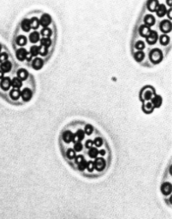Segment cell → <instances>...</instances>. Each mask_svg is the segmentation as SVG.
<instances>
[{
	"instance_id": "1",
	"label": "cell",
	"mask_w": 172,
	"mask_h": 219,
	"mask_svg": "<svg viewBox=\"0 0 172 219\" xmlns=\"http://www.w3.org/2000/svg\"><path fill=\"white\" fill-rule=\"evenodd\" d=\"M150 59L151 60V62L157 64L160 62V60L162 59V53L160 49H154L151 51L150 53Z\"/></svg>"
},
{
	"instance_id": "2",
	"label": "cell",
	"mask_w": 172,
	"mask_h": 219,
	"mask_svg": "<svg viewBox=\"0 0 172 219\" xmlns=\"http://www.w3.org/2000/svg\"><path fill=\"white\" fill-rule=\"evenodd\" d=\"M160 28L162 33H169L171 31V22L168 21V20H164V21L160 22Z\"/></svg>"
},
{
	"instance_id": "3",
	"label": "cell",
	"mask_w": 172,
	"mask_h": 219,
	"mask_svg": "<svg viewBox=\"0 0 172 219\" xmlns=\"http://www.w3.org/2000/svg\"><path fill=\"white\" fill-rule=\"evenodd\" d=\"M50 22H51V17H50V15H47V13L43 15L40 20V24L42 25L44 28H47V26L49 25Z\"/></svg>"
},
{
	"instance_id": "4",
	"label": "cell",
	"mask_w": 172,
	"mask_h": 219,
	"mask_svg": "<svg viewBox=\"0 0 172 219\" xmlns=\"http://www.w3.org/2000/svg\"><path fill=\"white\" fill-rule=\"evenodd\" d=\"M94 166L95 169H97L98 171H102L106 166V162L103 158H96V160L94 161Z\"/></svg>"
},
{
	"instance_id": "5",
	"label": "cell",
	"mask_w": 172,
	"mask_h": 219,
	"mask_svg": "<svg viewBox=\"0 0 172 219\" xmlns=\"http://www.w3.org/2000/svg\"><path fill=\"white\" fill-rule=\"evenodd\" d=\"M31 96H32V93L29 88H25L22 90V92L21 93V97L22 98L24 102H28L31 99Z\"/></svg>"
},
{
	"instance_id": "6",
	"label": "cell",
	"mask_w": 172,
	"mask_h": 219,
	"mask_svg": "<svg viewBox=\"0 0 172 219\" xmlns=\"http://www.w3.org/2000/svg\"><path fill=\"white\" fill-rule=\"evenodd\" d=\"M146 40L149 44H154L158 40V33H156V31H151L150 34L146 37Z\"/></svg>"
},
{
	"instance_id": "7",
	"label": "cell",
	"mask_w": 172,
	"mask_h": 219,
	"mask_svg": "<svg viewBox=\"0 0 172 219\" xmlns=\"http://www.w3.org/2000/svg\"><path fill=\"white\" fill-rule=\"evenodd\" d=\"M0 85H1V88L4 91L9 90L11 86V80L9 77H4L3 79L1 80V83H0Z\"/></svg>"
},
{
	"instance_id": "8",
	"label": "cell",
	"mask_w": 172,
	"mask_h": 219,
	"mask_svg": "<svg viewBox=\"0 0 172 219\" xmlns=\"http://www.w3.org/2000/svg\"><path fill=\"white\" fill-rule=\"evenodd\" d=\"M12 68V64L9 61H4V62L1 63V66H0V71L3 73H7L11 70Z\"/></svg>"
},
{
	"instance_id": "9",
	"label": "cell",
	"mask_w": 172,
	"mask_h": 219,
	"mask_svg": "<svg viewBox=\"0 0 172 219\" xmlns=\"http://www.w3.org/2000/svg\"><path fill=\"white\" fill-rule=\"evenodd\" d=\"M27 51L25 49H23V48H21V49H17L16 51V58L19 59V60H24V59L26 58V56H27Z\"/></svg>"
},
{
	"instance_id": "10",
	"label": "cell",
	"mask_w": 172,
	"mask_h": 219,
	"mask_svg": "<svg viewBox=\"0 0 172 219\" xmlns=\"http://www.w3.org/2000/svg\"><path fill=\"white\" fill-rule=\"evenodd\" d=\"M73 136H74V134L72 133L71 131L66 130L63 133L62 138H63V140H64L65 143H70V142H72V140H73Z\"/></svg>"
},
{
	"instance_id": "11",
	"label": "cell",
	"mask_w": 172,
	"mask_h": 219,
	"mask_svg": "<svg viewBox=\"0 0 172 219\" xmlns=\"http://www.w3.org/2000/svg\"><path fill=\"white\" fill-rule=\"evenodd\" d=\"M9 95H10L11 99L13 100V101H16L21 97V92H20L19 89H13V90L10 91Z\"/></svg>"
},
{
	"instance_id": "12",
	"label": "cell",
	"mask_w": 172,
	"mask_h": 219,
	"mask_svg": "<svg viewBox=\"0 0 172 219\" xmlns=\"http://www.w3.org/2000/svg\"><path fill=\"white\" fill-rule=\"evenodd\" d=\"M139 33L142 37H147L151 33L150 27H148L147 25H142L139 29Z\"/></svg>"
},
{
	"instance_id": "13",
	"label": "cell",
	"mask_w": 172,
	"mask_h": 219,
	"mask_svg": "<svg viewBox=\"0 0 172 219\" xmlns=\"http://www.w3.org/2000/svg\"><path fill=\"white\" fill-rule=\"evenodd\" d=\"M161 191L164 195H169L171 192V184L169 182H165L161 186Z\"/></svg>"
},
{
	"instance_id": "14",
	"label": "cell",
	"mask_w": 172,
	"mask_h": 219,
	"mask_svg": "<svg viewBox=\"0 0 172 219\" xmlns=\"http://www.w3.org/2000/svg\"><path fill=\"white\" fill-rule=\"evenodd\" d=\"M42 66H43V60L41 58H37L32 61V67L36 70L40 69L42 67Z\"/></svg>"
},
{
	"instance_id": "15",
	"label": "cell",
	"mask_w": 172,
	"mask_h": 219,
	"mask_svg": "<svg viewBox=\"0 0 172 219\" xmlns=\"http://www.w3.org/2000/svg\"><path fill=\"white\" fill-rule=\"evenodd\" d=\"M144 22H145V24L148 27L152 26L153 24H155V19L151 15H147L146 16L144 17Z\"/></svg>"
},
{
	"instance_id": "16",
	"label": "cell",
	"mask_w": 172,
	"mask_h": 219,
	"mask_svg": "<svg viewBox=\"0 0 172 219\" xmlns=\"http://www.w3.org/2000/svg\"><path fill=\"white\" fill-rule=\"evenodd\" d=\"M158 6H159V2L156 1V0H152V1H149L148 4H147V6H148V9L151 12H154L157 9Z\"/></svg>"
},
{
	"instance_id": "17",
	"label": "cell",
	"mask_w": 172,
	"mask_h": 219,
	"mask_svg": "<svg viewBox=\"0 0 172 219\" xmlns=\"http://www.w3.org/2000/svg\"><path fill=\"white\" fill-rule=\"evenodd\" d=\"M22 80L18 78V77H15V78H13V80L11 81V85L13 86V89H19L22 86Z\"/></svg>"
},
{
	"instance_id": "18",
	"label": "cell",
	"mask_w": 172,
	"mask_h": 219,
	"mask_svg": "<svg viewBox=\"0 0 172 219\" xmlns=\"http://www.w3.org/2000/svg\"><path fill=\"white\" fill-rule=\"evenodd\" d=\"M167 10H166V7H165L164 4H159L158 6L157 9H156V13H157V15L158 16H163V15L166 13Z\"/></svg>"
},
{
	"instance_id": "19",
	"label": "cell",
	"mask_w": 172,
	"mask_h": 219,
	"mask_svg": "<svg viewBox=\"0 0 172 219\" xmlns=\"http://www.w3.org/2000/svg\"><path fill=\"white\" fill-rule=\"evenodd\" d=\"M17 76L18 78L21 79V80H25V79L28 78V72L26 71L25 69H19L17 72Z\"/></svg>"
},
{
	"instance_id": "20",
	"label": "cell",
	"mask_w": 172,
	"mask_h": 219,
	"mask_svg": "<svg viewBox=\"0 0 172 219\" xmlns=\"http://www.w3.org/2000/svg\"><path fill=\"white\" fill-rule=\"evenodd\" d=\"M161 97L159 96V95H154V96L152 97V102H151V104L153 105V107H160V104H161Z\"/></svg>"
},
{
	"instance_id": "21",
	"label": "cell",
	"mask_w": 172,
	"mask_h": 219,
	"mask_svg": "<svg viewBox=\"0 0 172 219\" xmlns=\"http://www.w3.org/2000/svg\"><path fill=\"white\" fill-rule=\"evenodd\" d=\"M22 29L25 31H29L31 29V24H30V20L29 19H24L21 24Z\"/></svg>"
},
{
	"instance_id": "22",
	"label": "cell",
	"mask_w": 172,
	"mask_h": 219,
	"mask_svg": "<svg viewBox=\"0 0 172 219\" xmlns=\"http://www.w3.org/2000/svg\"><path fill=\"white\" fill-rule=\"evenodd\" d=\"M16 43L19 46H24L27 43V39L25 36L23 35H20L16 38Z\"/></svg>"
},
{
	"instance_id": "23",
	"label": "cell",
	"mask_w": 172,
	"mask_h": 219,
	"mask_svg": "<svg viewBox=\"0 0 172 219\" xmlns=\"http://www.w3.org/2000/svg\"><path fill=\"white\" fill-rule=\"evenodd\" d=\"M40 40V34L37 31H33L30 34V42L32 43L37 42Z\"/></svg>"
},
{
	"instance_id": "24",
	"label": "cell",
	"mask_w": 172,
	"mask_h": 219,
	"mask_svg": "<svg viewBox=\"0 0 172 219\" xmlns=\"http://www.w3.org/2000/svg\"><path fill=\"white\" fill-rule=\"evenodd\" d=\"M30 24H31V28L37 29L38 27H39V25H40V21H39V19H38V18L33 17V18H31V19L30 20Z\"/></svg>"
},
{
	"instance_id": "25",
	"label": "cell",
	"mask_w": 172,
	"mask_h": 219,
	"mask_svg": "<svg viewBox=\"0 0 172 219\" xmlns=\"http://www.w3.org/2000/svg\"><path fill=\"white\" fill-rule=\"evenodd\" d=\"M153 96H154V91H153L152 89H151V90H146L144 93V98L145 100H147V101L151 99Z\"/></svg>"
},
{
	"instance_id": "26",
	"label": "cell",
	"mask_w": 172,
	"mask_h": 219,
	"mask_svg": "<svg viewBox=\"0 0 172 219\" xmlns=\"http://www.w3.org/2000/svg\"><path fill=\"white\" fill-rule=\"evenodd\" d=\"M88 154H89L90 157H92V158H97V156H98V154H99V151L96 147H92V148H90Z\"/></svg>"
},
{
	"instance_id": "27",
	"label": "cell",
	"mask_w": 172,
	"mask_h": 219,
	"mask_svg": "<svg viewBox=\"0 0 172 219\" xmlns=\"http://www.w3.org/2000/svg\"><path fill=\"white\" fill-rule=\"evenodd\" d=\"M40 43H41L42 47L49 48L51 45V40L49 38H43L40 40Z\"/></svg>"
},
{
	"instance_id": "28",
	"label": "cell",
	"mask_w": 172,
	"mask_h": 219,
	"mask_svg": "<svg viewBox=\"0 0 172 219\" xmlns=\"http://www.w3.org/2000/svg\"><path fill=\"white\" fill-rule=\"evenodd\" d=\"M40 33H41L42 35L44 36V38H49L52 34V31L49 28H43Z\"/></svg>"
},
{
	"instance_id": "29",
	"label": "cell",
	"mask_w": 172,
	"mask_h": 219,
	"mask_svg": "<svg viewBox=\"0 0 172 219\" xmlns=\"http://www.w3.org/2000/svg\"><path fill=\"white\" fill-rule=\"evenodd\" d=\"M84 135H85L84 131L82 130V129H79V130H77V132H76L74 136H76V138L78 139V141H81V140H83V139L84 138Z\"/></svg>"
},
{
	"instance_id": "30",
	"label": "cell",
	"mask_w": 172,
	"mask_h": 219,
	"mask_svg": "<svg viewBox=\"0 0 172 219\" xmlns=\"http://www.w3.org/2000/svg\"><path fill=\"white\" fill-rule=\"evenodd\" d=\"M66 156L68 157L70 160H72V159H74V158H75V156H75V151L70 148V149H68L66 151Z\"/></svg>"
},
{
	"instance_id": "31",
	"label": "cell",
	"mask_w": 172,
	"mask_h": 219,
	"mask_svg": "<svg viewBox=\"0 0 172 219\" xmlns=\"http://www.w3.org/2000/svg\"><path fill=\"white\" fill-rule=\"evenodd\" d=\"M135 58L137 61H142L144 58V53L142 51H137L135 54Z\"/></svg>"
},
{
	"instance_id": "32",
	"label": "cell",
	"mask_w": 172,
	"mask_h": 219,
	"mask_svg": "<svg viewBox=\"0 0 172 219\" xmlns=\"http://www.w3.org/2000/svg\"><path fill=\"white\" fill-rule=\"evenodd\" d=\"M169 42V38L167 35H161L160 38V42L162 45H167Z\"/></svg>"
},
{
	"instance_id": "33",
	"label": "cell",
	"mask_w": 172,
	"mask_h": 219,
	"mask_svg": "<svg viewBox=\"0 0 172 219\" xmlns=\"http://www.w3.org/2000/svg\"><path fill=\"white\" fill-rule=\"evenodd\" d=\"M39 53H40V47L34 45V46L31 48V54L32 56H37V55H39Z\"/></svg>"
},
{
	"instance_id": "34",
	"label": "cell",
	"mask_w": 172,
	"mask_h": 219,
	"mask_svg": "<svg viewBox=\"0 0 172 219\" xmlns=\"http://www.w3.org/2000/svg\"><path fill=\"white\" fill-rule=\"evenodd\" d=\"M153 108H154V107H153V105L151 104V102H147L145 105L144 106V110L146 111V112H151V111H152Z\"/></svg>"
},
{
	"instance_id": "35",
	"label": "cell",
	"mask_w": 172,
	"mask_h": 219,
	"mask_svg": "<svg viewBox=\"0 0 172 219\" xmlns=\"http://www.w3.org/2000/svg\"><path fill=\"white\" fill-rule=\"evenodd\" d=\"M86 168H87V170H88V172H92L94 171V169H95V166H94V162H88L87 163V166H86Z\"/></svg>"
},
{
	"instance_id": "36",
	"label": "cell",
	"mask_w": 172,
	"mask_h": 219,
	"mask_svg": "<svg viewBox=\"0 0 172 219\" xmlns=\"http://www.w3.org/2000/svg\"><path fill=\"white\" fill-rule=\"evenodd\" d=\"M77 165H78V170L79 171H84L86 169V166H87V162H86L85 160H83V161L81 162L80 163H78Z\"/></svg>"
},
{
	"instance_id": "37",
	"label": "cell",
	"mask_w": 172,
	"mask_h": 219,
	"mask_svg": "<svg viewBox=\"0 0 172 219\" xmlns=\"http://www.w3.org/2000/svg\"><path fill=\"white\" fill-rule=\"evenodd\" d=\"M93 131V127H92V125H86L85 126V129H84V133H86L87 135H90Z\"/></svg>"
},
{
	"instance_id": "38",
	"label": "cell",
	"mask_w": 172,
	"mask_h": 219,
	"mask_svg": "<svg viewBox=\"0 0 172 219\" xmlns=\"http://www.w3.org/2000/svg\"><path fill=\"white\" fill-rule=\"evenodd\" d=\"M144 47H145V45H144V42H141V40H139V42H137L136 43H135V48H136L137 49H139V51H142V49H144Z\"/></svg>"
},
{
	"instance_id": "39",
	"label": "cell",
	"mask_w": 172,
	"mask_h": 219,
	"mask_svg": "<svg viewBox=\"0 0 172 219\" xmlns=\"http://www.w3.org/2000/svg\"><path fill=\"white\" fill-rule=\"evenodd\" d=\"M8 58V55L6 52H3V53L0 54V63H3L4 61H6Z\"/></svg>"
},
{
	"instance_id": "40",
	"label": "cell",
	"mask_w": 172,
	"mask_h": 219,
	"mask_svg": "<svg viewBox=\"0 0 172 219\" xmlns=\"http://www.w3.org/2000/svg\"><path fill=\"white\" fill-rule=\"evenodd\" d=\"M93 144L96 147H101L102 145V139H101V138H96L94 139V141H93Z\"/></svg>"
},
{
	"instance_id": "41",
	"label": "cell",
	"mask_w": 172,
	"mask_h": 219,
	"mask_svg": "<svg viewBox=\"0 0 172 219\" xmlns=\"http://www.w3.org/2000/svg\"><path fill=\"white\" fill-rule=\"evenodd\" d=\"M47 52H49V51H47V48H45V47H42V46H40V53L41 56H46V55L47 54Z\"/></svg>"
},
{
	"instance_id": "42",
	"label": "cell",
	"mask_w": 172,
	"mask_h": 219,
	"mask_svg": "<svg viewBox=\"0 0 172 219\" xmlns=\"http://www.w3.org/2000/svg\"><path fill=\"white\" fill-rule=\"evenodd\" d=\"M83 149V145L81 142H77L74 144V151H77V152H80L81 150Z\"/></svg>"
},
{
	"instance_id": "43",
	"label": "cell",
	"mask_w": 172,
	"mask_h": 219,
	"mask_svg": "<svg viewBox=\"0 0 172 219\" xmlns=\"http://www.w3.org/2000/svg\"><path fill=\"white\" fill-rule=\"evenodd\" d=\"M74 159H75V163H77V164L80 163L81 162L84 160V158H83V156H75V158H74Z\"/></svg>"
},
{
	"instance_id": "44",
	"label": "cell",
	"mask_w": 172,
	"mask_h": 219,
	"mask_svg": "<svg viewBox=\"0 0 172 219\" xmlns=\"http://www.w3.org/2000/svg\"><path fill=\"white\" fill-rule=\"evenodd\" d=\"M92 145H93V141L92 140H87L86 141V143H85V147H87V148H92Z\"/></svg>"
},
{
	"instance_id": "45",
	"label": "cell",
	"mask_w": 172,
	"mask_h": 219,
	"mask_svg": "<svg viewBox=\"0 0 172 219\" xmlns=\"http://www.w3.org/2000/svg\"><path fill=\"white\" fill-rule=\"evenodd\" d=\"M31 58H32V55H31V53H27V56H26V58H25L26 60L30 62V61L31 60Z\"/></svg>"
},
{
	"instance_id": "46",
	"label": "cell",
	"mask_w": 172,
	"mask_h": 219,
	"mask_svg": "<svg viewBox=\"0 0 172 219\" xmlns=\"http://www.w3.org/2000/svg\"><path fill=\"white\" fill-rule=\"evenodd\" d=\"M99 154H101V156H104V154H106V151H105V150H103V149H102V150H101V151L99 152Z\"/></svg>"
},
{
	"instance_id": "47",
	"label": "cell",
	"mask_w": 172,
	"mask_h": 219,
	"mask_svg": "<svg viewBox=\"0 0 172 219\" xmlns=\"http://www.w3.org/2000/svg\"><path fill=\"white\" fill-rule=\"evenodd\" d=\"M1 78H2V79L4 78V73L0 71V79H1Z\"/></svg>"
},
{
	"instance_id": "48",
	"label": "cell",
	"mask_w": 172,
	"mask_h": 219,
	"mask_svg": "<svg viewBox=\"0 0 172 219\" xmlns=\"http://www.w3.org/2000/svg\"><path fill=\"white\" fill-rule=\"evenodd\" d=\"M168 13H169V18H171V9H169Z\"/></svg>"
},
{
	"instance_id": "49",
	"label": "cell",
	"mask_w": 172,
	"mask_h": 219,
	"mask_svg": "<svg viewBox=\"0 0 172 219\" xmlns=\"http://www.w3.org/2000/svg\"><path fill=\"white\" fill-rule=\"evenodd\" d=\"M1 49H2V46L0 45V52H1Z\"/></svg>"
}]
</instances>
